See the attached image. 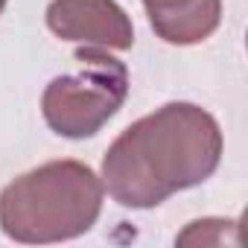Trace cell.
I'll return each mask as SVG.
<instances>
[{"label":"cell","mask_w":248,"mask_h":248,"mask_svg":"<svg viewBox=\"0 0 248 248\" xmlns=\"http://www.w3.org/2000/svg\"><path fill=\"white\" fill-rule=\"evenodd\" d=\"M47 27L62 41L91 44L102 50H132L135 27L117 0H53Z\"/></svg>","instance_id":"277c9868"},{"label":"cell","mask_w":248,"mask_h":248,"mask_svg":"<svg viewBox=\"0 0 248 248\" xmlns=\"http://www.w3.org/2000/svg\"><path fill=\"white\" fill-rule=\"evenodd\" d=\"M102 181L82 161H47L0 190V231L24 245L88 233L102 213Z\"/></svg>","instance_id":"7a4b0ae2"},{"label":"cell","mask_w":248,"mask_h":248,"mask_svg":"<svg viewBox=\"0 0 248 248\" xmlns=\"http://www.w3.org/2000/svg\"><path fill=\"white\" fill-rule=\"evenodd\" d=\"M155 35L175 47L202 44L219 30L222 0H143Z\"/></svg>","instance_id":"5b68a950"},{"label":"cell","mask_w":248,"mask_h":248,"mask_svg":"<svg viewBox=\"0 0 248 248\" xmlns=\"http://www.w3.org/2000/svg\"><path fill=\"white\" fill-rule=\"evenodd\" d=\"M222 161V129L193 102H167L140 117L108 146L102 190L132 210H149L170 196L204 184Z\"/></svg>","instance_id":"6da1fadb"},{"label":"cell","mask_w":248,"mask_h":248,"mask_svg":"<svg viewBox=\"0 0 248 248\" xmlns=\"http://www.w3.org/2000/svg\"><path fill=\"white\" fill-rule=\"evenodd\" d=\"M222 242L233 245L239 242L233 219H196L175 236V245H222Z\"/></svg>","instance_id":"8992f818"},{"label":"cell","mask_w":248,"mask_h":248,"mask_svg":"<svg viewBox=\"0 0 248 248\" xmlns=\"http://www.w3.org/2000/svg\"><path fill=\"white\" fill-rule=\"evenodd\" d=\"M6 9V0H0V12H3Z\"/></svg>","instance_id":"52a82bcc"},{"label":"cell","mask_w":248,"mask_h":248,"mask_svg":"<svg viewBox=\"0 0 248 248\" xmlns=\"http://www.w3.org/2000/svg\"><path fill=\"white\" fill-rule=\"evenodd\" d=\"M76 73L56 76L41 93L44 123L62 138H93L129 96V67L102 47L76 50Z\"/></svg>","instance_id":"3957f363"}]
</instances>
